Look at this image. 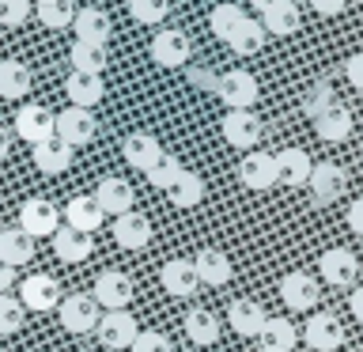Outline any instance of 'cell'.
Masks as SVG:
<instances>
[{"mask_svg": "<svg viewBox=\"0 0 363 352\" xmlns=\"http://www.w3.org/2000/svg\"><path fill=\"white\" fill-rule=\"evenodd\" d=\"M61 326L68 334H91V329H99V318H102V307L95 303V295L91 292H76L61 299Z\"/></svg>", "mask_w": 363, "mask_h": 352, "instance_id": "1", "label": "cell"}, {"mask_svg": "<svg viewBox=\"0 0 363 352\" xmlns=\"http://www.w3.org/2000/svg\"><path fill=\"white\" fill-rule=\"evenodd\" d=\"M91 295H95V303L102 307V311H125V307L133 303V277L121 273V269H106V273L95 277Z\"/></svg>", "mask_w": 363, "mask_h": 352, "instance_id": "2", "label": "cell"}, {"mask_svg": "<svg viewBox=\"0 0 363 352\" xmlns=\"http://www.w3.org/2000/svg\"><path fill=\"white\" fill-rule=\"evenodd\" d=\"M280 299H284V307H288V311H295V314L314 311L318 299H322V284H318L311 273L295 269V273H288V277L280 280Z\"/></svg>", "mask_w": 363, "mask_h": 352, "instance_id": "3", "label": "cell"}, {"mask_svg": "<svg viewBox=\"0 0 363 352\" xmlns=\"http://www.w3.org/2000/svg\"><path fill=\"white\" fill-rule=\"evenodd\" d=\"M16 136L38 148L42 141L57 136V114H50L45 106H38V102H23L19 114H16Z\"/></svg>", "mask_w": 363, "mask_h": 352, "instance_id": "4", "label": "cell"}, {"mask_svg": "<svg viewBox=\"0 0 363 352\" xmlns=\"http://www.w3.org/2000/svg\"><path fill=\"white\" fill-rule=\"evenodd\" d=\"M95 133H99V121H95V114H91V110L68 106V110L57 114V136H61L72 152L95 141Z\"/></svg>", "mask_w": 363, "mask_h": 352, "instance_id": "5", "label": "cell"}, {"mask_svg": "<svg viewBox=\"0 0 363 352\" xmlns=\"http://www.w3.org/2000/svg\"><path fill=\"white\" fill-rule=\"evenodd\" d=\"M57 224H61V216H57V204L45 201V197H30L23 201L19 209V231H27L30 238H45V235H57Z\"/></svg>", "mask_w": 363, "mask_h": 352, "instance_id": "6", "label": "cell"}, {"mask_svg": "<svg viewBox=\"0 0 363 352\" xmlns=\"http://www.w3.org/2000/svg\"><path fill=\"white\" fill-rule=\"evenodd\" d=\"M19 303L27 307V311H57V307H61V284H57L50 273H30V277L19 284Z\"/></svg>", "mask_w": 363, "mask_h": 352, "instance_id": "7", "label": "cell"}, {"mask_svg": "<svg viewBox=\"0 0 363 352\" xmlns=\"http://www.w3.org/2000/svg\"><path fill=\"white\" fill-rule=\"evenodd\" d=\"M216 95H220V102H227V110H254L257 79L250 72H223L216 79Z\"/></svg>", "mask_w": 363, "mask_h": 352, "instance_id": "8", "label": "cell"}, {"mask_svg": "<svg viewBox=\"0 0 363 352\" xmlns=\"http://www.w3.org/2000/svg\"><path fill=\"white\" fill-rule=\"evenodd\" d=\"M220 129H223V141L231 148H254L265 136V125H261V118L254 110H227Z\"/></svg>", "mask_w": 363, "mask_h": 352, "instance_id": "9", "label": "cell"}, {"mask_svg": "<svg viewBox=\"0 0 363 352\" xmlns=\"http://www.w3.org/2000/svg\"><path fill=\"white\" fill-rule=\"evenodd\" d=\"M95 334L106 348H133V341L140 337V326H136V318L129 311H106L99 318Z\"/></svg>", "mask_w": 363, "mask_h": 352, "instance_id": "10", "label": "cell"}, {"mask_svg": "<svg viewBox=\"0 0 363 352\" xmlns=\"http://www.w3.org/2000/svg\"><path fill=\"white\" fill-rule=\"evenodd\" d=\"M318 273H322L325 284L333 288H345V284H356V273H359V258L345 246H333L318 258Z\"/></svg>", "mask_w": 363, "mask_h": 352, "instance_id": "11", "label": "cell"}, {"mask_svg": "<svg viewBox=\"0 0 363 352\" xmlns=\"http://www.w3.org/2000/svg\"><path fill=\"white\" fill-rule=\"evenodd\" d=\"M133 201H136V193H133V186L125 178H113V175H106L95 186V204L102 209V216H125V212H133Z\"/></svg>", "mask_w": 363, "mask_h": 352, "instance_id": "12", "label": "cell"}, {"mask_svg": "<svg viewBox=\"0 0 363 352\" xmlns=\"http://www.w3.org/2000/svg\"><path fill=\"white\" fill-rule=\"evenodd\" d=\"M306 186H311L318 204H333L340 193L348 189V170L340 167V163H314L311 182H306Z\"/></svg>", "mask_w": 363, "mask_h": 352, "instance_id": "13", "label": "cell"}, {"mask_svg": "<svg viewBox=\"0 0 363 352\" xmlns=\"http://www.w3.org/2000/svg\"><path fill=\"white\" fill-rule=\"evenodd\" d=\"M159 284H163V292L174 295V299H189V295L201 288L197 269H193V261H186V258L167 261V265L159 269Z\"/></svg>", "mask_w": 363, "mask_h": 352, "instance_id": "14", "label": "cell"}, {"mask_svg": "<svg viewBox=\"0 0 363 352\" xmlns=\"http://www.w3.org/2000/svg\"><path fill=\"white\" fill-rule=\"evenodd\" d=\"M227 322L238 337H261V329L269 322V311L257 299H231L227 307Z\"/></svg>", "mask_w": 363, "mask_h": 352, "instance_id": "15", "label": "cell"}, {"mask_svg": "<svg viewBox=\"0 0 363 352\" xmlns=\"http://www.w3.org/2000/svg\"><path fill=\"white\" fill-rule=\"evenodd\" d=\"M272 163H277V182L280 186H306L311 182V155L303 152V148H280L277 155H272Z\"/></svg>", "mask_w": 363, "mask_h": 352, "instance_id": "16", "label": "cell"}, {"mask_svg": "<svg viewBox=\"0 0 363 352\" xmlns=\"http://www.w3.org/2000/svg\"><path fill=\"white\" fill-rule=\"evenodd\" d=\"M113 231V243H118L121 250H144L147 243H152V220L140 212H125L118 216V220L110 224Z\"/></svg>", "mask_w": 363, "mask_h": 352, "instance_id": "17", "label": "cell"}, {"mask_svg": "<svg viewBox=\"0 0 363 352\" xmlns=\"http://www.w3.org/2000/svg\"><path fill=\"white\" fill-rule=\"evenodd\" d=\"M152 61L159 68H182L189 61V38L182 31H159L152 38Z\"/></svg>", "mask_w": 363, "mask_h": 352, "instance_id": "18", "label": "cell"}, {"mask_svg": "<svg viewBox=\"0 0 363 352\" xmlns=\"http://www.w3.org/2000/svg\"><path fill=\"white\" fill-rule=\"evenodd\" d=\"M303 337H306V345H311L314 352H333V348L345 345V326H340L333 314H311Z\"/></svg>", "mask_w": 363, "mask_h": 352, "instance_id": "19", "label": "cell"}, {"mask_svg": "<svg viewBox=\"0 0 363 352\" xmlns=\"http://www.w3.org/2000/svg\"><path fill=\"white\" fill-rule=\"evenodd\" d=\"M121 155H125V163L136 167V170H152L155 167V159L163 155V144L155 141V133H129L125 136V144H121Z\"/></svg>", "mask_w": 363, "mask_h": 352, "instance_id": "20", "label": "cell"}, {"mask_svg": "<svg viewBox=\"0 0 363 352\" xmlns=\"http://www.w3.org/2000/svg\"><path fill=\"white\" fill-rule=\"evenodd\" d=\"M238 182L250 189H272L277 186V163H272V152H250L242 163H238Z\"/></svg>", "mask_w": 363, "mask_h": 352, "instance_id": "21", "label": "cell"}, {"mask_svg": "<svg viewBox=\"0 0 363 352\" xmlns=\"http://www.w3.org/2000/svg\"><path fill=\"white\" fill-rule=\"evenodd\" d=\"M76 42H95V45H106L110 38V31H113V23H110V11H102V8H79L76 11Z\"/></svg>", "mask_w": 363, "mask_h": 352, "instance_id": "22", "label": "cell"}, {"mask_svg": "<svg viewBox=\"0 0 363 352\" xmlns=\"http://www.w3.org/2000/svg\"><path fill=\"white\" fill-rule=\"evenodd\" d=\"M193 269H197V280L201 284H212V288H223L227 280H231V258L223 254V250H216V246H208V250H201L197 258H193Z\"/></svg>", "mask_w": 363, "mask_h": 352, "instance_id": "23", "label": "cell"}, {"mask_svg": "<svg viewBox=\"0 0 363 352\" xmlns=\"http://www.w3.org/2000/svg\"><path fill=\"white\" fill-rule=\"evenodd\" d=\"M53 254L68 261V265H76V261H84L95 254V235H84V231H72V227H57L53 235Z\"/></svg>", "mask_w": 363, "mask_h": 352, "instance_id": "24", "label": "cell"}, {"mask_svg": "<svg viewBox=\"0 0 363 352\" xmlns=\"http://www.w3.org/2000/svg\"><path fill=\"white\" fill-rule=\"evenodd\" d=\"M65 220H68V227H72V231L95 235L106 216H102V209L95 204V197H72V201L65 204Z\"/></svg>", "mask_w": 363, "mask_h": 352, "instance_id": "25", "label": "cell"}, {"mask_svg": "<svg viewBox=\"0 0 363 352\" xmlns=\"http://www.w3.org/2000/svg\"><path fill=\"white\" fill-rule=\"evenodd\" d=\"M303 23V11L295 0H277L272 8L261 11V27H265V34H295Z\"/></svg>", "mask_w": 363, "mask_h": 352, "instance_id": "26", "label": "cell"}, {"mask_svg": "<svg viewBox=\"0 0 363 352\" xmlns=\"http://www.w3.org/2000/svg\"><path fill=\"white\" fill-rule=\"evenodd\" d=\"M68 102L79 110H91L95 102H102V95H106V84H102V76H87V72H72L68 76Z\"/></svg>", "mask_w": 363, "mask_h": 352, "instance_id": "27", "label": "cell"}, {"mask_svg": "<svg viewBox=\"0 0 363 352\" xmlns=\"http://www.w3.org/2000/svg\"><path fill=\"white\" fill-rule=\"evenodd\" d=\"M34 163H38L42 175H65V170L72 167V148H68L61 136H50V141H42L34 148Z\"/></svg>", "mask_w": 363, "mask_h": 352, "instance_id": "28", "label": "cell"}, {"mask_svg": "<svg viewBox=\"0 0 363 352\" xmlns=\"http://www.w3.org/2000/svg\"><path fill=\"white\" fill-rule=\"evenodd\" d=\"M68 61H72V72L102 76V72H106V65H110V53H106V45H95V42H72Z\"/></svg>", "mask_w": 363, "mask_h": 352, "instance_id": "29", "label": "cell"}, {"mask_svg": "<svg viewBox=\"0 0 363 352\" xmlns=\"http://www.w3.org/2000/svg\"><path fill=\"white\" fill-rule=\"evenodd\" d=\"M0 95L4 99H27L30 95V68L23 61H16V57L0 61Z\"/></svg>", "mask_w": 363, "mask_h": 352, "instance_id": "30", "label": "cell"}, {"mask_svg": "<svg viewBox=\"0 0 363 352\" xmlns=\"http://www.w3.org/2000/svg\"><path fill=\"white\" fill-rule=\"evenodd\" d=\"M314 129H318V136H322V141H329V144H345L348 136H352V114L333 102V106H329L322 118L314 121Z\"/></svg>", "mask_w": 363, "mask_h": 352, "instance_id": "31", "label": "cell"}, {"mask_svg": "<svg viewBox=\"0 0 363 352\" xmlns=\"http://www.w3.org/2000/svg\"><path fill=\"white\" fill-rule=\"evenodd\" d=\"M34 258V238L27 231H4V238H0V261L11 269H19V265H27V261Z\"/></svg>", "mask_w": 363, "mask_h": 352, "instance_id": "32", "label": "cell"}, {"mask_svg": "<svg viewBox=\"0 0 363 352\" xmlns=\"http://www.w3.org/2000/svg\"><path fill=\"white\" fill-rule=\"evenodd\" d=\"M167 197H170L174 209H197V204L204 201V178L197 175V170H182V178L174 182V189H170Z\"/></svg>", "mask_w": 363, "mask_h": 352, "instance_id": "33", "label": "cell"}, {"mask_svg": "<svg viewBox=\"0 0 363 352\" xmlns=\"http://www.w3.org/2000/svg\"><path fill=\"white\" fill-rule=\"evenodd\" d=\"M295 341H299V329H295L291 318H269L265 329H261V348H277V352H291Z\"/></svg>", "mask_w": 363, "mask_h": 352, "instance_id": "34", "label": "cell"}, {"mask_svg": "<svg viewBox=\"0 0 363 352\" xmlns=\"http://www.w3.org/2000/svg\"><path fill=\"white\" fill-rule=\"evenodd\" d=\"M186 334H189L193 345H216V341H220V322H216L212 311L197 307V311L186 314Z\"/></svg>", "mask_w": 363, "mask_h": 352, "instance_id": "35", "label": "cell"}, {"mask_svg": "<svg viewBox=\"0 0 363 352\" xmlns=\"http://www.w3.org/2000/svg\"><path fill=\"white\" fill-rule=\"evenodd\" d=\"M227 45H231V53L238 57H250V53H257L261 45H265V27H261V19H242V27H238L231 38H227Z\"/></svg>", "mask_w": 363, "mask_h": 352, "instance_id": "36", "label": "cell"}, {"mask_svg": "<svg viewBox=\"0 0 363 352\" xmlns=\"http://www.w3.org/2000/svg\"><path fill=\"white\" fill-rule=\"evenodd\" d=\"M76 11L79 8L72 0H50V4H38V19H42V27H50V31H65L76 23Z\"/></svg>", "mask_w": 363, "mask_h": 352, "instance_id": "37", "label": "cell"}, {"mask_svg": "<svg viewBox=\"0 0 363 352\" xmlns=\"http://www.w3.org/2000/svg\"><path fill=\"white\" fill-rule=\"evenodd\" d=\"M182 170H186V167H182V159L170 155V152H163V155L155 159V167L147 170V182H152L155 189H167V193H170V189H174V182L182 178Z\"/></svg>", "mask_w": 363, "mask_h": 352, "instance_id": "38", "label": "cell"}, {"mask_svg": "<svg viewBox=\"0 0 363 352\" xmlns=\"http://www.w3.org/2000/svg\"><path fill=\"white\" fill-rule=\"evenodd\" d=\"M242 8H238V4H220V8H212V16H208V27H212V34H216V38H231V34L238 31V27H242Z\"/></svg>", "mask_w": 363, "mask_h": 352, "instance_id": "39", "label": "cell"}, {"mask_svg": "<svg viewBox=\"0 0 363 352\" xmlns=\"http://www.w3.org/2000/svg\"><path fill=\"white\" fill-rule=\"evenodd\" d=\"M23 318H27V307H23L16 295H0V337L23 329Z\"/></svg>", "mask_w": 363, "mask_h": 352, "instance_id": "40", "label": "cell"}, {"mask_svg": "<svg viewBox=\"0 0 363 352\" xmlns=\"http://www.w3.org/2000/svg\"><path fill=\"white\" fill-rule=\"evenodd\" d=\"M129 11L136 23L152 27V23H163L167 11H170V0H129Z\"/></svg>", "mask_w": 363, "mask_h": 352, "instance_id": "41", "label": "cell"}, {"mask_svg": "<svg viewBox=\"0 0 363 352\" xmlns=\"http://www.w3.org/2000/svg\"><path fill=\"white\" fill-rule=\"evenodd\" d=\"M329 106H333V87H329V84H314L303 95V114H306V118H314V121L322 118Z\"/></svg>", "mask_w": 363, "mask_h": 352, "instance_id": "42", "label": "cell"}, {"mask_svg": "<svg viewBox=\"0 0 363 352\" xmlns=\"http://www.w3.org/2000/svg\"><path fill=\"white\" fill-rule=\"evenodd\" d=\"M129 352H174L167 334H159V329H140V337L133 341Z\"/></svg>", "mask_w": 363, "mask_h": 352, "instance_id": "43", "label": "cell"}, {"mask_svg": "<svg viewBox=\"0 0 363 352\" xmlns=\"http://www.w3.org/2000/svg\"><path fill=\"white\" fill-rule=\"evenodd\" d=\"M30 16V0H0V27H19Z\"/></svg>", "mask_w": 363, "mask_h": 352, "instance_id": "44", "label": "cell"}, {"mask_svg": "<svg viewBox=\"0 0 363 352\" xmlns=\"http://www.w3.org/2000/svg\"><path fill=\"white\" fill-rule=\"evenodd\" d=\"M345 76H348V84L356 87V91H363V50L352 53L348 61H345Z\"/></svg>", "mask_w": 363, "mask_h": 352, "instance_id": "45", "label": "cell"}, {"mask_svg": "<svg viewBox=\"0 0 363 352\" xmlns=\"http://www.w3.org/2000/svg\"><path fill=\"white\" fill-rule=\"evenodd\" d=\"M348 227H352V235L363 238V197L348 204Z\"/></svg>", "mask_w": 363, "mask_h": 352, "instance_id": "46", "label": "cell"}, {"mask_svg": "<svg viewBox=\"0 0 363 352\" xmlns=\"http://www.w3.org/2000/svg\"><path fill=\"white\" fill-rule=\"evenodd\" d=\"M311 8L322 11V16H340L348 8V0H311Z\"/></svg>", "mask_w": 363, "mask_h": 352, "instance_id": "47", "label": "cell"}, {"mask_svg": "<svg viewBox=\"0 0 363 352\" xmlns=\"http://www.w3.org/2000/svg\"><path fill=\"white\" fill-rule=\"evenodd\" d=\"M348 311L356 314V322H363V284H356V288H352V295H348Z\"/></svg>", "mask_w": 363, "mask_h": 352, "instance_id": "48", "label": "cell"}, {"mask_svg": "<svg viewBox=\"0 0 363 352\" xmlns=\"http://www.w3.org/2000/svg\"><path fill=\"white\" fill-rule=\"evenodd\" d=\"M16 269H11V265H4V261H0V295H8L11 288H16Z\"/></svg>", "mask_w": 363, "mask_h": 352, "instance_id": "49", "label": "cell"}, {"mask_svg": "<svg viewBox=\"0 0 363 352\" xmlns=\"http://www.w3.org/2000/svg\"><path fill=\"white\" fill-rule=\"evenodd\" d=\"M8 152H11V141H8V133L0 129V163H4V159H8Z\"/></svg>", "mask_w": 363, "mask_h": 352, "instance_id": "50", "label": "cell"}, {"mask_svg": "<svg viewBox=\"0 0 363 352\" xmlns=\"http://www.w3.org/2000/svg\"><path fill=\"white\" fill-rule=\"evenodd\" d=\"M250 4H254L257 11H265V8H272V4H277V0H250Z\"/></svg>", "mask_w": 363, "mask_h": 352, "instance_id": "51", "label": "cell"}, {"mask_svg": "<svg viewBox=\"0 0 363 352\" xmlns=\"http://www.w3.org/2000/svg\"><path fill=\"white\" fill-rule=\"evenodd\" d=\"M257 352H277V348H257Z\"/></svg>", "mask_w": 363, "mask_h": 352, "instance_id": "52", "label": "cell"}, {"mask_svg": "<svg viewBox=\"0 0 363 352\" xmlns=\"http://www.w3.org/2000/svg\"><path fill=\"white\" fill-rule=\"evenodd\" d=\"M34 4H50V0H34Z\"/></svg>", "mask_w": 363, "mask_h": 352, "instance_id": "53", "label": "cell"}, {"mask_svg": "<svg viewBox=\"0 0 363 352\" xmlns=\"http://www.w3.org/2000/svg\"><path fill=\"white\" fill-rule=\"evenodd\" d=\"M359 155H363V144H359Z\"/></svg>", "mask_w": 363, "mask_h": 352, "instance_id": "54", "label": "cell"}, {"mask_svg": "<svg viewBox=\"0 0 363 352\" xmlns=\"http://www.w3.org/2000/svg\"><path fill=\"white\" fill-rule=\"evenodd\" d=\"M0 238H4V231H0Z\"/></svg>", "mask_w": 363, "mask_h": 352, "instance_id": "55", "label": "cell"}]
</instances>
